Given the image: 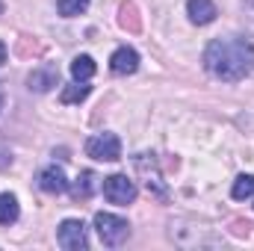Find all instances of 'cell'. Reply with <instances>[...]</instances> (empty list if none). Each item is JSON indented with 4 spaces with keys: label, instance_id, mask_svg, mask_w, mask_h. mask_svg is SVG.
I'll return each instance as SVG.
<instances>
[{
    "label": "cell",
    "instance_id": "obj_1",
    "mask_svg": "<svg viewBox=\"0 0 254 251\" xmlns=\"http://www.w3.org/2000/svg\"><path fill=\"white\" fill-rule=\"evenodd\" d=\"M204 68L225 80L237 83L246 80L254 71V45L246 36H228V39H213L204 51Z\"/></svg>",
    "mask_w": 254,
    "mask_h": 251
},
{
    "label": "cell",
    "instance_id": "obj_2",
    "mask_svg": "<svg viewBox=\"0 0 254 251\" xmlns=\"http://www.w3.org/2000/svg\"><path fill=\"white\" fill-rule=\"evenodd\" d=\"M95 231L107 249H119L130 237V225L122 216H113V213H95Z\"/></svg>",
    "mask_w": 254,
    "mask_h": 251
},
{
    "label": "cell",
    "instance_id": "obj_3",
    "mask_svg": "<svg viewBox=\"0 0 254 251\" xmlns=\"http://www.w3.org/2000/svg\"><path fill=\"white\" fill-rule=\"evenodd\" d=\"M86 154L92 160H104V163H113L122 157V139L116 133H98L92 139H86Z\"/></svg>",
    "mask_w": 254,
    "mask_h": 251
},
{
    "label": "cell",
    "instance_id": "obj_4",
    "mask_svg": "<svg viewBox=\"0 0 254 251\" xmlns=\"http://www.w3.org/2000/svg\"><path fill=\"white\" fill-rule=\"evenodd\" d=\"M104 198L110 201V204H130L133 198H136V187H133V181L127 178V175H110V178H104Z\"/></svg>",
    "mask_w": 254,
    "mask_h": 251
},
{
    "label": "cell",
    "instance_id": "obj_5",
    "mask_svg": "<svg viewBox=\"0 0 254 251\" xmlns=\"http://www.w3.org/2000/svg\"><path fill=\"white\" fill-rule=\"evenodd\" d=\"M57 243L65 251H83L86 249V225L80 219H65L60 225V234H57Z\"/></svg>",
    "mask_w": 254,
    "mask_h": 251
},
{
    "label": "cell",
    "instance_id": "obj_6",
    "mask_svg": "<svg viewBox=\"0 0 254 251\" xmlns=\"http://www.w3.org/2000/svg\"><path fill=\"white\" fill-rule=\"evenodd\" d=\"M27 86H30V92H51L54 86H60V68L54 63H42L39 68L30 71Z\"/></svg>",
    "mask_w": 254,
    "mask_h": 251
},
{
    "label": "cell",
    "instance_id": "obj_7",
    "mask_svg": "<svg viewBox=\"0 0 254 251\" xmlns=\"http://www.w3.org/2000/svg\"><path fill=\"white\" fill-rule=\"evenodd\" d=\"M39 187H42V192H48V195H60V192L68 189V178H65V172L60 166H45L39 172Z\"/></svg>",
    "mask_w": 254,
    "mask_h": 251
},
{
    "label": "cell",
    "instance_id": "obj_8",
    "mask_svg": "<svg viewBox=\"0 0 254 251\" xmlns=\"http://www.w3.org/2000/svg\"><path fill=\"white\" fill-rule=\"evenodd\" d=\"M187 15H190L192 24H198V27H204V24H210V21H216V3L213 0H187Z\"/></svg>",
    "mask_w": 254,
    "mask_h": 251
},
{
    "label": "cell",
    "instance_id": "obj_9",
    "mask_svg": "<svg viewBox=\"0 0 254 251\" xmlns=\"http://www.w3.org/2000/svg\"><path fill=\"white\" fill-rule=\"evenodd\" d=\"M110 68H113V74H133L136 68H139V54L133 51V48H119L113 57H110Z\"/></svg>",
    "mask_w": 254,
    "mask_h": 251
},
{
    "label": "cell",
    "instance_id": "obj_10",
    "mask_svg": "<svg viewBox=\"0 0 254 251\" xmlns=\"http://www.w3.org/2000/svg\"><path fill=\"white\" fill-rule=\"evenodd\" d=\"M119 24H122V30H127V33H139V30H142V18H139L136 3L125 0V3L119 6Z\"/></svg>",
    "mask_w": 254,
    "mask_h": 251
},
{
    "label": "cell",
    "instance_id": "obj_11",
    "mask_svg": "<svg viewBox=\"0 0 254 251\" xmlns=\"http://www.w3.org/2000/svg\"><path fill=\"white\" fill-rule=\"evenodd\" d=\"M18 216H21V210H18V198L9 195V192H3V195H0V225H15Z\"/></svg>",
    "mask_w": 254,
    "mask_h": 251
},
{
    "label": "cell",
    "instance_id": "obj_12",
    "mask_svg": "<svg viewBox=\"0 0 254 251\" xmlns=\"http://www.w3.org/2000/svg\"><path fill=\"white\" fill-rule=\"evenodd\" d=\"M89 92H92L89 80H74L71 86H65L63 89V104H80V101L89 98Z\"/></svg>",
    "mask_w": 254,
    "mask_h": 251
},
{
    "label": "cell",
    "instance_id": "obj_13",
    "mask_svg": "<svg viewBox=\"0 0 254 251\" xmlns=\"http://www.w3.org/2000/svg\"><path fill=\"white\" fill-rule=\"evenodd\" d=\"M92 192H95V172H80V178L71 187V195L77 201H86V198H92Z\"/></svg>",
    "mask_w": 254,
    "mask_h": 251
},
{
    "label": "cell",
    "instance_id": "obj_14",
    "mask_svg": "<svg viewBox=\"0 0 254 251\" xmlns=\"http://www.w3.org/2000/svg\"><path fill=\"white\" fill-rule=\"evenodd\" d=\"M92 74H95V60L92 57H77L71 63V77L74 80H92Z\"/></svg>",
    "mask_w": 254,
    "mask_h": 251
},
{
    "label": "cell",
    "instance_id": "obj_15",
    "mask_svg": "<svg viewBox=\"0 0 254 251\" xmlns=\"http://www.w3.org/2000/svg\"><path fill=\"white\" fill-rule=\"evenodd\" d=\"M231 195H234L237 201H246V198H252V195H254V175H240V178L234 181Z\"/></svg>",
    "mask_w": 254,
    "mask_h": 251
},
{
    "label": "cell",
    "instance_id": "obj_16",
    "mask_svg": "<svg viewBox=\"0 0 254 251\" xmlns=\"http://www.w3.org/2000/svg\"><path fill=\"white\" fill-rule=\"evenodd\" d=\"M57 9L65 18H74V15H80V12L89 9V0H57Z\"/></svg>",
    "mask_w": 254,
    "mask_h": 251
},
{
    "label": "cell",
    "instance_id": "obj_17",
    "mask_svg": "<svg viewBox=\"0 0 254 251\" xmlns=\"http://www.w3.org/2000/svg\"><path fill=\"white\" fill-rule=\"evenodd\" d=\"M39 51H42V45H36L30 36L18 39V57H30V54H39Z\"/></svg>",
    "mask_w": 254,
    "mask_h": 251
},
{
    "label": "cell",
    "instance_id": "obj_18",
    "mask_svg": "<svg viewBox=\"0 0 254 251\" xmlns=\"http://www.w3.org/2000/svg\"><path fill=\"white\" fill-rule=\"evenodd\" d=\"M234 234L237 237H249L252 234V225L249 222H234Z\"/></svg>",
    "mask_w": 254,
    "mask_h": 251
},
{
    "label": "cell",
    "instance_id": "obj_19",
    "mask_svg": "<svg viewBox=\"0 0 254 251\" xmlns=\"http://www.w3.org/2000/svg\"><path fill=\"white\" fill-rule=\"evenodd\" d=\"M6 63V45H3V42H0V65Z\"/></svg>",
    "mask_w": 254,
    "mask_h": 251
},
{
    "label": "cell",
    "instance_id": "obj_20",
    "mask_svg": "<svg viewBox=\"0 0 254 251\" xmlns=\"http://www.w3.org/2000/svg\"><path fill=\"white\" fill-rule=\"evenodd\" d=\"M246 6H249V9L254 12V0H246Z\"/></svg>",
    "mask_w": 254,
    "mask_h": 251
},
{
    "label": "cell",
    "instance_id": "obj_21",
    "mask_svg": "<svg viewBox=\"0 0 254 251\" xmlns=\"http://www.w3.org/2000/svg\"><path fill=\"white\" fill-rule=\"evenodd\" d=\"M0 110H3V92H0Z\"/></svg>",
    "mask_w": 254,
    "mask_h": 251
},
{
    "label": "cell",
    "instance_id": "obj_22",
    "mask_svg": "<svg viewBox=\"0 0 254 251\" xmlns=\"http://www.w3.org/2000/svg\"><path fill=\"white\" fill-rule=\"evenodd\" d=\"M0 15H3V3H0Z\"/></svg>",
    "mask_w": 254,
    "mask_h": 251
}]
</instances>
